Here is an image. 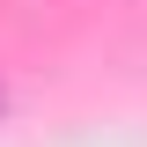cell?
Listing matches in <instances>:
<instances>
[]
</instances>
